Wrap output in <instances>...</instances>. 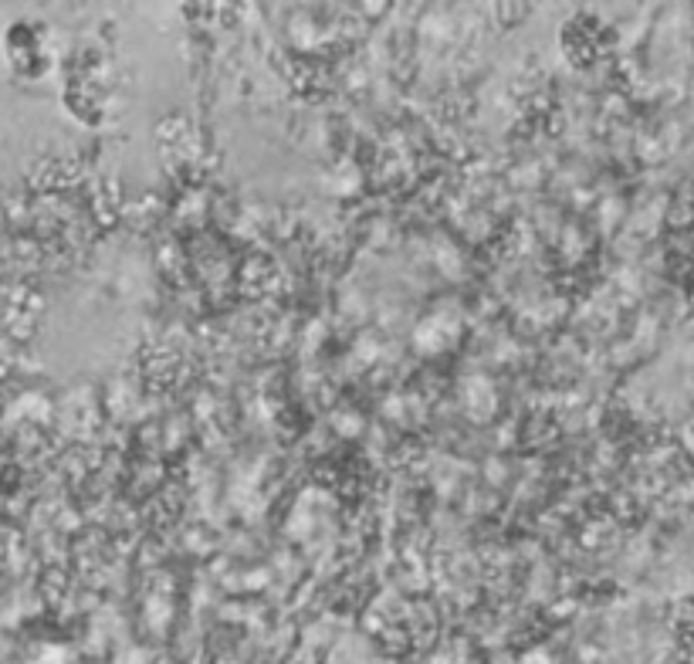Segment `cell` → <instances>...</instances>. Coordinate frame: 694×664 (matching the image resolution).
Returning a JSON list of instances; mask_svg holds the SVG:
<instances>
[{"label":"cell","instance_id":"1","mask_svg":"<svg viewBox=\"0 0 694 664\" xmlns=\"http://www.w3.org/2000/svg\"><path fill=\"white\" fill-rule=\"evenodd\" d=\"M4 58L17 78H41L45 75L48 65H51V55H48V41H45L41 24L14 21L11 28L4 31Z\"/></svg>","mask_w":694,"mask_h":664}]
</instances>
